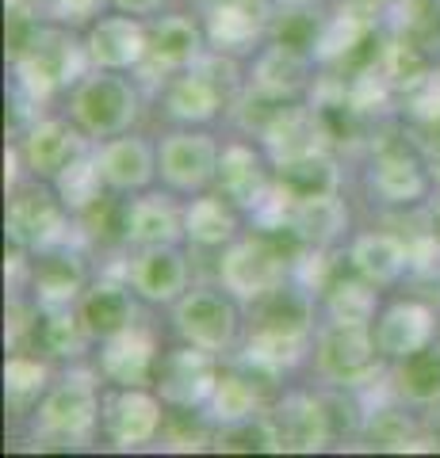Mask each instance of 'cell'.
<instances>
[{
    "label": "cell",
    "instance_id": "d590c367",
    "mask_svg": "<svg viewBox=\"0 0 440 458\" xmlns=\"http://www.w3.org/2000/svg\"><path fill=\"white\" fill-rule=\"evenodd\" d=\"M104 12H108V0H47V4H42V20L84 31V27L96 16H104Z\"/></svg>",
    "mask_w": 440,
    "mask_h": 458
},
{
    "label": "cell",
    "instance_id": "4316f807",
    "mask_svg": "<svg viewBox=\"0 0 440 458\" xmlns=\"http://www.w3.org/2000/svg\"><path fill=\"white\" fill-rule=\"evenodd\" d=\"M272 401L276 397L268 394L246 367L234 363V360H226L222 363V375L215 382V394H211L207 405H203V417L215 424V428H222V424H237V420L257 417V412H264Z\"/></svg>",
    "mask_w": 440,
    "mask_h": 458
},
{
    "label": "cell",
    "instance_id": "1f68e13d",
    "mask_svg": "<svg viewBox=\"0 0 440 458\" xmlns=\"http://www.w3.org/2000/svg\"><path fill=\"white\" fill-rule=\"evenodd\" d=\"M50 183H54V191L62 195V203L77 214V222H84L92 210H100L111 199V191L104 188V176H100V161H96V141H89Z\"/></svg>",
    "mask_w": 440,
    "mask_h": 458
},
{
    "label": "cell",
    "instance_id": "836d02e7",
    "mask_svg": "<svg viewBox=\"0 0 440 458\" xmlns=\"http://www.w3.org/2000/svg\"><path fill=\"white\" fill-rule=\"evenodd\" d=\"M387 16L391 35L414 42L421 50H440V0H394Z\"/></svg>",
    "mask_w": 440,
    "mask_h": 458
},
{
    "label": "cell",
    "instance_id": "5bb4252c",
    "mask_svg": "<svg viewBox=\"0 0 440 458\" xmlns=\"http://www.w3.org/2000/svg\"><path fill=\"white\" fill-rule=\"evenodd\" d=\"M207 31H203V20L200 12H180V8H168L161 16L150 20V62L142 65L138 81L146 89H158L165 77L180 73V69H192L200 57L207 54Z\"/></svg>",
    "mask_w": 440,
    "mask_h": 458
},
{
    "label": "cell",
    "instance_id": "74e56055",
    "mask_svg": "<svg viewBox=\"0 0 440 458\" xmlns=\"http://www.w3.org/2000/svg\"><path fill=\"white\" fill-rule=\"evenodd\" d=\"M352 4H364V8H372V12H387L394 0H352Z\"/></svg>",
    "mask_w": 440,
    "mask_h": 458
},
{
    "label": "cell",
    "instance_id": "5b68a950",
    "mask_svg": "<svg viewBox=\"0 0 440 458\" xmlns=\"http://www.w3.org/2000/svg\"><path fill=\"white\" fill-rule=\"evenodd\" d=\"M387 360L375 348L372 325H349L322 318L315 336V355H310V375L318 386H333V390H372V386L387 382Z\"/></svg>",
    "mask_w": 440,
    "mask_h": 458
},
{
    "label": "cell",
    "instance_id": "f35d334b",
    "mask_svg": "<svg viewBox=\"0 0 440 458\" xmlns=\"http://www.w3.org/2000/svg\"><path fill=\"white\" fill-rule=\"evenodd\" d=\"M429 229L440 237V199H433V210H429Z\"/></svg>",
    "mask_w": 440,
    "mask_h": 458
},
{
    "label": "cell",
    "instance_id": "8d00e7d4",
    "mask_svg": "<svg viewBox=\"0 0 440 458\" xmlns=\"http://www.w3.org/2000/svg\"><path fill=\"white\" fill-rule=\"evenodd\" d=\"M173 4H177V0H108V8L126 12V16H142V20L161 16V12H168Z\"/></svg>",
    "mask_w": 440,
    "mask_h": 458
},
{
    "label": "cell",
    "instance_id": "ffe728a7",
    "mask_svg": "<svg viewBox=\"0 0 440 458\" xmlns=\"http://www.w3.org/2000/svg\"><path fill=\"white\" fill-rule=\"evenodd\" d=\"M84 50L92 57V69H116V73H142L150 62V20L126 16L108 8L84 27Z\"/></svg>",
    "mask_w": 440,
    "mask_h": 458
},
{
    "label": "cell",
    "instance_id": "8fae6325",
    "mask_svg": "<svg viewBox=\"0 0 440 458\" xmlns=\"http://www.w3.org/2000/svg\"><path fill=\"white\" fill-rule=\"evenodd\" d=\"M215 188L230 199L234 207L246 210V218H253V214L268 203V195L276 191V165L257 134H226L222 138Z\"/></svg>",
    "mask_w": 440,
    "mask_h": 458
},
{
    "label": "cell",
    "instance_id": "60d3db41",
    "mask_svg": "<svg viewBox=\"0 0 440 458\" xmlns=\"http://www.w3.org/2000/svg\"><path fill=\"white\" fill-rule=\"evenodd\" d=\"M280 4H283V0H280ZM303 4H315V0H303Z\"/></svg>",
    "mask_w": 440,
    "mask_h": 458
},
{
    "label": "cell",
    "instance_id": "cb8c5ba5",
    "mask_svg": "<svg viewBox=\"0 0 440 458\" xmlns=\"http://www.w3.org/2000/svg\"><path fill=\"white\" fill-rule=\"evenodd\" d=\"M77 318L84 325V333H89L92 344H104L111 336H119L123 328H131L134 321H142V306L138 294L131 291V283H126L123 267L119 276H96L89 283V291L77 298Z\"/></svg>",
    "mask_w": 440,
    "mask_h": 458
},
{
    "label": "cell",
    "instance_id": "9a60e30c",
    "mask_svg": "<svg viewBox=\"0 0 440 458\" xmlns=\"http://www.w3.org/2000/svg\"><path fill=\"white\" fill-rule=\"evenodd\" d=\"M116 241L123 249L150 245H184V199L165 191L161 183L142 195H126L116 203Z\"/></svg>",
    "mask_w": 440,
    "mask_h": 458
},
{
    "label": "cell",
    "instance_id": "4fadbf2b",
    "mask_svg": "<svg viewBox=\"0 0 440 458\" xmlns=\"http://www.w3.org/2000/svg\"><path fill=\"white\" fill-rule=\"evenodd\" d=\"M92 279H96V271L89 264V256L73 241H65L58 249L27 256L23 291L35 310H69V306H77V298L89 291Z\"/></svg>",
    "mask_w": 440,
    "mask_h": 458
},
{
    "label": "cell",
    "instance_id": "6da1fadb",
    "mask_svg": "<svg viewBox=\"0 0 440 458\" xmlns=\"http://www.w3.org/2000/svg\"><path fill=\"white\" fill-rule=\"evenodd\" d=\"M104 378L96 367L65 363V375L54 378L39 409L27 417V439L50 451H84L100 443Z\"/></svg>",
    "mask_w": 440,
    "mask_h": 458
},
{
    "label": "cell",
    "instance_id": "f546056e",
    "mask_svg": "<svg viewBox=\"0 0 440 458\" xmlns=\"http://www.w3.org/2000/svg\"><path fill=\"white\" fill-rule=\"evenodd\" d=\"M383 294H387L383 286L367 283V279L357 276L352 267H345V271H337V276L322 286L318 310H322V318H330V321L372 325L375 313H379V306H383Z\"/></svg>",
    "mask_w": 440,
    "mask_h": 458
},
{
    "label": "cell",
    "instance_id": "277c9868",
    "mask_svg": "<svg viewBox=\"0 0 440 458\" xmlns=\"http://www.w3.org/2000/svg\"><path fill=\"white\" fill-rule=\"evenodd\" d=\"M165 313H168V333H173V340L195 344V348L215 352L222 360L237 355L241 344H246L249 310L241 306L219 279L192 283Z\"/></svg>",
    "mask_w": 440,
    "mask_h": 458
},
{
    "label": "cell",
    "instance_id": "83f0119b",
    "mask_svg": "<svg viewBox=\"0 0 440 458\" xmlns=\"http://www.w3.org/2000/svg\"><path fill=\"white\" fill-rule=\"evenodd\" d=\"M276 188L291 203H306V199L345 191V172H341L333 149H315V153L295 157V161L276 165Z\"/></svg>",
    "mask_w": 440,
    "mask_h": 458
},
{
    "label": "cell",
    "instance_id": "484cf974",
    "mask_svg": "<svg viewBox=\"0 0 440 458\" xmlns=\"http://www.w3.org/2000/svg\"><path fill=\"white\" fill-rule=\"evenodd\" d=\"M288 229L306 249H345V241L352 237V210L345 191L291 203Z\"/></svg>",
    "mask_w": 440,
    "mask_h": 458
},
{
    "label": "cell",
    "instance_id": "30bf717a",
    "mask_svg": "<svg viewBox=\"0 0 440 458\" xmlns=\"http://www.w3.org/2000/svg\"><path fill=\"white\" fill-rule=\"evenodd\" d=\"M168 405L153 386H108L100 405V439L111 451H146L165 436Z\"/></svg>",
    "mask_w": 440,
    "mask_h": 458
},
{
    "label": "cell",
    "instance_id": "9c48e42d",
    "mask_svg": "<svg viewBox=\"0 0 440 458\" xmlns=\"http://www.w3.org/2000/svg\"><path fill=\"white\" fill-rule=\"evenodd\" d=\"M222 138L215 126H168L158 138V180L165 191L192 199L215 188Z\"/></svg>",
    "mask_w": 440,
    "mask_h": 458
},
{
    "label": "cell",
    "instance_id": "d6a6232c",
    "mask_svg": "<svg viewBox=\"0 0 440 458\" xmlns=\"http://www.w3.org/2000/svg\"><path fill=\"white\" fill-rule=\"evenodd\" d=\"M360 439L372 451H433V439L421 436V424L414 417V409L402 405L399 397H394V405L364 412Z\"/></svg>",
    "mask_w": 440,
    "mask_h": 458
},
{
    "label": "cell",
    "instance_id": "e575fe53",
    "mask_svg": "<svg viewBox=\"0 0 440 458\" xmlns=\"http://www.w3.org/2000/svg\"><path fill=\"white\" fill-rule=\"evenodd\" d=\"M399 104H402V119L414 131H429V134L440 131V65L436 62L410 89L399 92Z\"/></svg>",
    "mask_w": 440,
    "mask_h": 458
},
{
    "label": "cell",
    "instance_id": "3957f363",
    "mask_svg": "<svg viewBox=\"0 0 440 458\" xmlns=\"http://www.w3.org/2000/svg\"><path fill=\"white\" fill-rule=\"evenodd\" d=\"M65 114L89 141H108L116 134L138 131L142 114H146V84L138 81V73L89 69L65 92Z\"/></svg>",
    "mask_w": 440,
    "mask_h": 458
},
{
    "label": "cell",
    "instance_id": "d6986e66",
    "mask_svg": "<svg viewBox=\"0 0 440 458\" xmlns=\"http://www.w3.org/2000/svg\"><path fill=\"white\" fill-rule=\"evenodd\" d=\"M161 352H165L161 328L150 321H134L119 336L96 344L92 367L108 386H153Z\"/></svg>",
    "mask_w": 440,
    "mask_h": 458
},
{
    "label": "cell",
    "instance_id": "f1b7e54d",
    "mask_svg": "<svg viewBox=\"0 0 440 458\" xmlns=\"http://www.w3.org/2000/svg\"><path fill=\"white\" fill-rule=\"evenodd\" d=\"M387 390L410 409H436L440 405V340L414 355H402L387 367Z\"/></svg>",
    "mask_w": 440,
    "mask_h": 458
},
{
    "label": "cell",
    "instance_id": "ac0fdd59",
    "mask_svg": "<svg viewBox=\"0 0 440 458\" xmlns=\"http://www.w3.org/2000/svg\"><path fill=\"white\" fill-rule=\"evenodd\" d=\"M372 336L383 360L394 363L402 355H414L421 348H429L433 340H440V310L429 298H418V294L383 298V306L372 321Z\"/></svg>",
    "mask_w": 440,
    "mask_h": 458
},
{
    "label": "cell",
    "instance_id": "603a6c76",
    "mask_svg": "<svg viewBox=\"0 0 440 458\" xmlns=\"http://www.w3.org/2000/svg\"><path fill=\"white\" fill-rule=\"evenodd\" d=\"M345 256L357 276L383 286V291H399L414 276V245H410V237L383 225L352 229V237L345 241Z\"/></svg>",
    "mask_w": 440,
    "mask_h": 458
},
{
    "label": "cell",
    "instance_id": "ba28073f",
    "mask_svg": "<svg viewBox=\"0 0 440 458\" xmlns=\"http://www.w3.org/2000/svg\"><path fill=\"white\" fill-rule=\"evenodd\" d=\"M77 214L62 203V195L54 191L50 180L23 176L16 188H8V207H4V237L12 249L27 256L58 249L65 241H73Z\"/></svg>",
    "mask_w": 440,
    "mask_h": 458
},
{
    "label": "cell",
    "instance_id": "7c38bea8",
    "mask_svg": "<svg viewBox=\"0 0 440 458\" xmlns=\"http://www.w3.org/2000/svg\"><path fill=\"white\" fill-rule=\"evenodd\" d=\"M123 276L146 310H168L195 283L188 245H150L126 249Z\"/></svg>",
    "mask_w": 440,
    "mask_h": 458
},
{
    "label": "cell",
    "instance_id": "7a4b0ae2",
    "mask_svg": "<svg viewBox=\"0 0 440 458\" xmlns=\"http://www.w3.org/2000/svg\"><path fill=\"white\" fill-rule=\"evenodd\" d=\"M310 249L291 229H257L249 225L237 241H230L215 256V279L230 291L241 306H257L261 298L280 291L295 279L299 260Z\"/></svg>",
    "mask_w": 440,
    "mask_h": 458
},
{
    "label": "cell",
    "instance_id": "44dd1931",
    "mask_svg": "<svg viewBox=\"0 0 440 458\" xmlns=\"http://www.w3.org/2000/svg\"><path fill=\"white\" fill-rule=\"evenodd\" d=\"M12 146H16L27 176L54 180L84 146H89V138H84L73 126V119L62 111V114H35V119H27V126Z\"/></svg>",
    "mask_w": 440,
    "mask_h": 458
},
{
    "label": "cell",
    "instance_id": "ab89813d",
    "mask_svg": "<svg viewBox=\"0 0 440 458\" xmlns=\"http://www.w3.org/2000/svg\"><path fill=\"white\" fill-rule=\"evenodd\" d=\"M16 4H27V8H39V12H42V4H47V0H16Z\"/></svg>",
    "mask_w": 440,
    "mask_h": 458
},
{
    "label": "cell",
    "instance_id": "d4e9b609",
    "mask_svg": "<svg viewBox=\"0 0 440 458\" xmlns=\"http://www.w3.org/2000/svg\"><path fill=\"white\" fill-rule=\"evenodd\" d=\"M249 229L246 210L234 207L219 188L184 199V245L192 252L219 256L230 241H237Z\"/></svg>",
    "mask_w": 440,
    "mask_h": 458
},
{
    "label": "cell",
    "instance_id": "e0dca14e",
    "mask_svg": "<svg viewBox=\"0 0 440 458\" xmlns=\"http://www.w3.org/2000/svg\"><path fill=\"white\" fill-rule=\"evenodd\" d=\"M318 69L322 65L310 54H299L268 38L246 62V96L264 99V104H291V99H303L315 89Z\"/></svg>",
    "mask_w": 440,
    "mask_h": 458
},
{
    "label": "cell",
    "instance_id": "4dcf8cb0",
    "mask_svg": "<svg viewBox=\"0 0 440 458\" xmlns=\"http://www.w3.org/2000/svg\"><path fill=\"white\" fill-rule=\"evenodd\" d=\"M54 360L47 355H35V348H16L4 363V397H8V409L16 420H27L31 412L39 409V401L47 397V390L54 386Z\"/></svg>",
    "mask_w": 440,
    "mask_h": 458
},
{
    "label": "cell",
    "instance_id": "52a82bcc",
    "mask_svg": "<svg viewBox=\"0 0 440 458\" xmlns=\"http://www.w3.org/2000/svg\"><path fill=\"white\" fill-rule=\"evenodd\" d=\"M92 69V57L84 50V35L73 27L47 23L35 47L20 62H12V84L27 96V104H50L54 96H65L73 84Z\"/></svg>",
    "mask_w": 440,
    "mask_h": 458
},
{
    "label": "cell",
    "instance_id": "8992f818",
    "mask_svg": "<svg viewBox=\"0 0 440 458\" xmlns=\"http://www.w3.org/2000/svg\"><path fill=\"white\" fill-rule=\"evenodd\" d=\"M436 168L418 141L410 138H383L372 146L364 168V188L372 203L387 210H421L436 199Z\"/></svg>",
    "mask_w": 440,
    "mask_h": 458
},
{
    "label": "cell",
    "instance_id": "2e32d148",
    "mask_svg": "<svg viewBox=\"0 0 440 458\" xmlns=\"http://www.w3.org/2000/svg\"><path fill=\"white\" fill-rule=\"evenodd\" d=\"M222 363L226 360L215 352H203V348H195V344L173 340V344H165V352H161L153 390L165 397L168 409H203L207 397L215 394Z\"/></svg>",
    "mask_w": 440,
    "mask_h": 458
},
{
    "label": "cell",
    "instance_id": "7402d4cb",
    "mask_svg": "<svg viewBox=\"0 0 440 458\" xmlns=\"http://www.w3.org/2000/svg\"><path fill=\"white\" fill-rule=\"evenodd\" d=\"M96 161H100L104 188L116 199L142 195L161 183L158 180V138H150L142 131H126L108 141H96Z\"/></svg>",
    "mask_w": 440,
    "mask_h": 458
}]
</instances>
